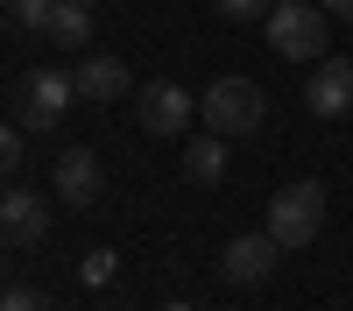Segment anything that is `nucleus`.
Returning <instances> with one entry per match:
<instances>
[{
	"label": "nucleus",
	"instance_id": "nucleus-1",
	"mask_svg": "<svg viewBox=\"0 0 353 311\" xmlns=\"http://www.w3.org/2000/svg\"><path fill=\"white\" fill-rule=\"evenodd\" d=\"M261 28H269V50L290 57V64H318L325 43H332V14L311 8V0H283V8H269Z\"/></svg>",
	"mask_w": 353,
	"mask_h": 311
},
{
	"label": "nucleus",
	"instance_id": "nucleus-2",
	"mask_svg": "<svg viewBox=\"0 0 353 311\" xmlns=\"http://www.w3.org/2000/svg\"><path fill=\"white\" fill-rule=\"evenodd\" d=\"M205 128H212V134H254V128H269V92H261V85L254 78H212V85H205Z\"/></svg>",
	"mask_w": 353,
	"mask_h": 311
},
{
	"label": "nucleus",
	"instance_id": "nucleus-3",
	"mask_svg": "<svg viewBox=\"0 0 353 311\" xmlns=\"http://www.w3.org/2000/svg\"><path fill=\"white\" fill-rule=\"evenodd\" d=\"M318 226H325V184H311V177L283 184L276 205H269V234H276L283 248H311Z\"/></svg>",
	"mask_w": 353,
	"mask_h": 311
},
{
	"label": "nucleus",
	"instance_id": "nucleus-4",
	"mask_svg": "<svg viewBox=\"0 0 353 311\" xmlns=\"http://www.w3.org/2000/svg\"><path fill=\"white\" fill-rule=\"evenodd\" d=\"M71 99H78V78H71V71H28V85H21V121H14V128H28V134L64 128Z\"/></svg>",
	"mask_w": 353,
	"mask_h": 311
},
{
	"label": "nucleus",
	"instance_id": "nucleus-5",
	"mask_svg": "<svg viewBox=\"0 0 353 311\" xmlns=\"http://www.w3.org/2000/svg\"><path fill=\"white\" fill-rule=\"evenodd\" d=\"M276 262H283V241L269 234V226H261V234H233V241L219 248V276L241 283V290H248V283H269Z\"/></svg>",
	"mask_w": 353,
	"mask_h": 311
},
{
	"label": "nucleus",
	"instance_id": "nucleus-6",
	"mask_svg": "<svg viewBox=\"0 0 353 311\" xmlns=\"http://www.w3.org/2000/svg\"><path fill=\"white\" fill-rule=\"evenodd\" d=\"M134 113H141V134H184L191 128V92H184V85H176V78H156V85H141V99H134Z\"/></svg>",
	"mask_w": 353,
	"mask_h": 311
},
{
	"label": "nucleus",
	"instance_id": "nucleus-7",
	"mask_svg": "<svg viewBox=\"0 0 353 311\" xmlns=\"http://www.w3.org/2000/svg\"><path fill=\"white\" fill-rule=\"evenodd\" d=\"M0 241H8V248L50 241V205H43L28 184H8V191H0Z\"/></svg>",
	"mask_w": 353,
	"mask_h": 311
},
{
	"label": "nucleus",
	"instance_id": "nucleus-8",
	"mask_svg": "<svg viewBox=\"0 0 353 311\" xmlns=\"http://www.w3.org/2000/svg\"><path fill=\"white\" fill-rule=\"evenodd\" d=\"M304 106L318 121H346L353 113V64L346 57H318V71L304 78Z\"/></svg>",
	"mask_w": 353,
	"mask_h": 311
},
{
	"label": "nucleus",
	"instance_id": "nucleus-9",
	"mask_svg": "<svg viewBox=\"0 0 353 311\" xmlns=\"http://www.w3.org/2000/svg\"><path fill=\"white\" fill-rule=\"evenodd\" d=\"M57 191H64L71 205H92L99 198V156L92 149H64L57 156Z\"/></svg>",
	"mask_w": 353,
	"mask_h": 311
},
{
	"label": "nucleus",
	"instance_id": "nucleus-10",
	"mask_svg": "<svg viewBox=\"0 0 353 311\" xmlns=\"http://www.w3.org/2000/svg\"><path fill=\"white\" fill-rule=\"evenodd\" d=\"M71 78H78V99H99V106L128 92V64H121V57H85Z\"/></svg>",
	"mask_w": 353,
	"mask_h": 311
},
{
	"label": "nucleus",
	"instance_id": "nucleus-11",
	"mask_svg": "<svg viewBox=\"0 0 353 311\" xmlns=\"http://www.w3.org/2000/svg\"><path fill=\"white\" fill-rule=\"evenodd\" d=\"M184 177L191 184H219L226 177V134H198L184 149Z\"/></svg>",
	"mask_w": 353,
	"mask_h": 311
},
{
	"label": "nucleus",
	"instance_id": "nucleus-12",
	"mask_svg": "<svg viewBox=\"0 0 353 311\" xmlns=\"http://www.w3.org/2000/svg\"><path fill=\"white\" fill-rule=\"evenodd\" d=\"M43 36L64 43V50H85V36H92V8H85V0H57V14H50Z\"/></svg>",
	"mask_w": 353,
	"mask_h": 311
},
{
	"label": "nucleus",
	"instance_id": "nucleus-13",
	"mask_svg": "<svg viewBox=\"0 0 353 311\" xmlns=\"http://www.w3.org/2000/svg\"><path fill=\"white\" fill-rule=\"evenodd\" d=\"M21 28H50V14H57V0H0Z\"/></svg>",
	"mask_w": 353,
	"mask_h": 311
},
{
	"label": "nucleus",
	"instance_id": "nucleus-14",
	"mask_svg": "<svg viewBox=\"0 0 353 311\" xmlns=\"http://www.w3.org/2000/svg\"><path fill=\"white\" fill-rule=\"evenodd\" d=\"M212 14L219 21H254V14H269V0H212Z\"/></svg>",
	"mask_w": 353,
	"mask_h": 311
},
{
	"label": "nucleus",
	"instance_id": "nucleus-15",
	"mask_svg": "<svg viewBox=\"0 0 353 311\" xmlns=\"http://www.w3.org/2000/svg\"><path fill=\"white\" fill-rule=\"evenodd\" d=\"M14 170H21V128L0 121V177H14Z\"/></svg>",
	"mask_w": 353,
	"mask_h": 311
},
{
	"label": "nucleus",
	"instance_id": "nucleus-16",
	"mask_svg": "<svg viewBox=\"0 0 353 311\" xmlns=\"http://www.w3.org/2000/svg\"><path fill=\"white\" fill-rule=\"evenodd\" d=\"M0 311H57L43 290H0Z\"/></svg>",
	"mask_w": 353,
	"mask_h": 311
},
{
	"label": "nucleus",
	"instance_id": "nucleus-17",
	"mask_svg": "<svg viewBox=\"0 0 353 311\" xmlns=\"http://www.w3.org/2000/svg\"><path fill=\"white\" fill-rule=\"evenodd\" d=\"M78 276H85V283H106V276H113V254H106V248H92V254H85V269H78Z\"/></svg>",
	"mask_w": 353,
	"mask_h": 311
},
{
	"label": "nucleus",
	"instance_id": "nucleus-18",
	"mask_svg": "<svg viewBox=\"0 0 353 311\" xmlns=\"http://www.w3.org/2000/svg\"><path fill=\"white\" fill-rule=\"evenodd\" d=\"M325 14H339V21H353V0H318Z\"/></svg>",
	"mask_w": 353,
	"mask_h": 311
},
{
	"label": "nucleus",
	"instance_id": "nucleus-19",
	"mask_svg": "<svg viewBox=\"0 0 353 311\" xmlns=\"http://www.w3.org/2000/svg\"><path fill=\"white\" fill-rule=\"evenodd\" d=\"M163 311H191V304H163Z\"/></svg>",
	"mask_w": 353,
	"mask_h": 311
},
{
	"label": "nucleus",
	"instance_id": "nucleus-20",
	"mask_svg": "<svg viewBox=\"0 0 353 311\" xmlns=\"http://www.w3.org/2000/svg\"><path fill=\"white\" fill-rule=\"evenodd\" d=\"M0 269H8V254H0Z\"/></svg>",
	"mask_w": 353,
	"mask_h": 311
},
{
	"label": "nucleus",
	"instance_id": "nucleus-21",
	"mask_svg": "<svg viewBox=\"0 0 353 311\" xmlns=\"http://www.w3.org/2000/svg\"><path fill=\"white\" fill-rule=\"evenodd\" d=\"M85 8H99V0H85Z\"/></svg>",
	"mask_w": 353,
	"mask_h": 311
},
{
	"label": "nucleus",
	"instance_id": "nucleus-22",
	"mask_svg": "<svg viewBox=\"0 0 353 311\" xmlns=\"http://www.w3.org/2000/svg\"><path fill=\"white\" fill-rule=\"evenodd\" d=\"M269 8H283V0H269Z\"/></svg>",
	"mask_w": 353,
	"mask_h": 311
}]
</instances>
